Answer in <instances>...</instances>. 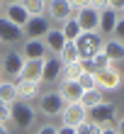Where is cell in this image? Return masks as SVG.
Segmentation results:
<instances>
[{
    "label": "cell",
    "instance_id": "25",
    "mask_svg": "<svg viewBox=\"0 0 124 134\" xmlns=\"http://www.w3.org/2000/svg\"><path fill=\"white\" fill-rule=\"evenodd\" d=\"M22 7L27 10L29 17H42V15H46V0H22Z\"/></svg>",
    "mask_w": 124,
    "mask_h": 134
},
{
    "label": "cell",
    "instance_id": "33",
    "mask_svg": "<svg viewBox=\"0 0 124 134\" xmlns=\"http://www.w3.org/2000/svg\"><path fill=\"white\" fill-rule=\"evenodd\" d=\"M37 134H56V127H54V124H44V127H39Z\"/></svg>",
    "mask_w": 124,
    "mask_h": 134
},
{
    "label": "cell",
    "instance_id": "10",
    "mask_svg": "<svg viewBox=\"0 0 124 134\" xmlns=\"http://www.w3.org/2000/svg\"><path fill=\"white\" fill-rule=\"evenodd\" d=\"M75 20H78V25L83 32H90V34H100V12L92 10V7H83V10L75 12Z\"/></svg>",
    "mask_w": 124,
    "mask_h": 134
},
{
    "label": "cell",
    "instance_id": "20",
    "mask_svg": "<svg viewBox=\"0 0 124 134\" xmlns=\"http://www.w3.org/2000/svg\"><path fill=\"white\" fill-rule=\"evenodd\" d=\"M17 39H22V29H17L15 25H10L7 20L0 17V42L3 44H15Z\"/></svg>",
    "mask_w": 124,
    "mask_h": 134
},
{
    "label": "cell",
    "instance_id": "36",
    "mask_svg": "<svg viewBox=\"0 0 124 134\" xmlns=\"http://www.w3.org/2000/svg\"><path fill=\"white\" fill-rule=\"evenodd\" d=\"M114 129H117V134H124V117H119V122L114 124Z\"/></svg>",
    "mask_w": 124,
    "mask_h": 134
},
{
    "label": "cell",
    "instance_id": "5",
    "mask_svg": "<svg viewBox=\"0 0 124 134\" xmlns=\"http://www.w3.org/2000/svg\"><path fill=\"white\" fill-rule=\"evenodd\" d=\"M22 68H25V56L20 51H7L5 56H0V73L7 78H20Z\"/></svg>",
    "mask_w": 124,
    "mask_h": 134
},
{
    "label": "cell",
    "instance_id": "30",
    "mask_svg": "<svg viewBox=\"0 0 124 134\" xmlns=\"http://www.w3.org/2000/svg\"><path fill=\"white\" fill-rule=\"evenodd\" d=\"M90 7L92 10H97V12H102L110 7V0H90Z\"/></svg>",
    "mask_w": 124,
    "mask_h": 134
},
{
    "label": "cell",
    "instance_id": "21",
    "mask_svg": "<svg viewBox=\"0 0 124 134\" xmlns=\"http://www.w3.org/2000/svg\"><path fill=\"white\" fill-rule=\"evenodd\" d=\"M102 102H105V93L100 90V88H92V90H83L80 105H83L85 110H92V107L102 105Z\"/></svg>",
    "mask_w": 124,
    "mask_h": 134
},
{
    "label": "cell",
    "instance_id": "40",
    "mask_svg": "<svg viewBox=\"0 0 124 134\" xmlns=\"http://www.w3.org/2000/svg\"><path fill=\"white\" fill-rule=\"evenodd\" d=\"M3 7H5V5H3V0H0V17H3Z\"/></svg>",
    "mask_w": 124,
    "mask_h": 134
},
{
    "label": "cell",
    "instance_id": "6",
    "mask_svg": "<svg viewBox=\"0 0 124 134\" xmlns=\"http://www.w3.org/2000/svg\"><path fill=\"white\" fill-rule=\"evenodd\" d=\"M51 27L54 25H51V20L46 17V15H42V17H29V22L25 25V29H22V37L25 39H44Z\"/></svg>",
    "mask_w": 124,
    "mask_h": 134
},
{
    "label": "cell",
    "instance_id": "24",
    "mask_svg": "<svg viewBox=\"0 0 124 134\" xmlns=\"http://www.w3.org/2000/svg\"><path fill=\"white\" fill-rule=\"evenodd\" d=\"M61 32H63L66 42H75V39L83 34V29H80V25H78V20H75V17H71V20H66V22H63Z\"/></svg>",
    "mask_w": 124,
    "mask_h": 134
},
{
    "label": "cell",
    "instance_id": "12",
    "mask_svg": "<svg viewBox=\"0 0 124 134\" xmlns=\"http://www.w3.org/2000/svg\"><path fill=\"white\" fill-rule=\"evenodd\" d=\"M42 42H44V46H46V54L58 56L61 49H63V44H66V37H63V32H61V27H51Z\"/></svg>",
    "mask_w": 124,
    "mask_h": 134
},
{
    "label": "cell",
    "instance_id": "4",
    "mask_svg": "<svg viewBox=\"0 0 124 134\" xmlns=\"http://www.w3.org/2000/svg\"><path fill=\"white\" fill-rule=\"evenodd\" d=\"M61 122L66 124V127H80V124H85L88 122V110H85L80 102H68V105L61 110Z\"/></svg>",
    "mask_w": 124,
    "mask_h": 134
},
{
    "label": "cell",
    "instance_id": "15",
    "mask_svg": "<svg viewBox=\"0 0 124 134\" xmlns=\"http://www.w3.org/2000/svg\"><path fill=\"white\" fill-rule=\"evenodd\" d=\"M42 71H44V59H25V68L20 73V81H32L42 83Z\"/></svg>",
    "mask_w": 124,
    "mask_h": 134
},
{
    "label": "cell",
    "instance_id": "13",
    "mask_svg": "<svg viewBox=\"0 0 124 134\" xmlns=\"http://www.w3.org/2000/svg\"><path fill=\"white\" fill-rule=\"evenodd\" d=\"M63 73V61L58 56H46L44 59V71H42V83H51V81H61Z\"/></svg>",
    "mask_w": 124,
    "mask_h": 134
},
{
    "label": "cell",
    "instance_id": "22",
    "mask_svg": "<svg viewBox=\"0 0 124 134\" xmlns=\"http://www.w3.org/2000/svg\"><path fill=\"white\" fill-rule=\"evenodd\" d=\"M83 61H73V64H63V73H61V81L66 83H78V78L83 76Z\"/></svg>",
    "mask_w": 124,
    "mask_h": 134
},
{
    "label": "cell",
    "instance_id": "17",
    "mask_svg": "<svg viewBox=\"0 0 124 134\" xmlns=\"http://www.w3.org/2000/svg\"><path fill=\"white\" fill-rule=\"evenodd\" d=\"M20 54H22L27 61H29V59H46V56H49L42 39H25V46H22Z\"/></svg>",
    "mask_w": 124,
    "mask_h": 134
},
{
    "label": "cell",
    "instance_id": "38",
    "mask_svg": "<svg viewBox=\"0 0 124 134\" xmlns=\"http://www.w3.org/2000/svg\"><path fill=\"white\" fill-rule=\"evenodd\" d=\"M0 134H10V129H7V124H0Z\"/></svg>",
    "mask_w": 124,
    "mask_h": 134
},
{
    "label": "cell",
    "instance_id": "18",
    "mask_svg": "<svg viewBox=\"0 0 124 134\" xmlns=\"http://www.w3.org/2000/svg\"><path fill=\"white\" fill-rule=\"evenodd\" d=\"M58 95L63 98L66 105H68V102H80L83 88H80V83H66V81H61V85H58Z\"/></svg>",
    "mask_w": 124,
    "mask_h": 134
},
{
    "label": "cell",
    "instance_id": "8",
    "mask_svg": "<svg viewBox=\"0 0 124 134\" xmlns=\"http://www.w3.org/2000/svg\"><path fill=\"white\" fill-rule=\"evenodd\" d=\"M114 115H117V107L105 100L102 105L88 110V122H95V124H100V127H107V124H112Z\"/></svg>",
    "mask_w": 124,
    "mask_h": 134
},
{
    "label": "cell",
    "instance_id": "1",
    "mask_svg": "<svg viewBox=\"0 0 124 134\" xmlns=\"http://www.w3.org/2000/svg\"><path fill=\"white\" fill-rule=\"evenodd\" d=\"M10 122H12L17 129H22V132L32 129L34 122H37V110L32 107V102L15 100L12 105H10Z\"/></svg>",
    "mask_w": 124,
    "mask_h": 134
},
{
    "label": "cell",
    "instance_id": "14",
    "mask_svg": "<svg viewBox=\"0 0 124 134\" xmlns=\"http://www.w3.org/2000/svg\"><path fill=\"white\" fill-rule=\"evenodd\" d=\"M15 93H17V100H22V102H32L34 98L42 95V83L17 81V83H15Z\"/></svg>",
    "mask_w": 124,
    "mask_h": 134
},
{
    "label": "cell",
    "instance_id": "35",
    "mask_svg": "<svg viewBox=\"0 0 124 134\" xmlns=\"http://www.w3.org/2000/svg\"><path fill=\"white\" fill-rule=\"evenodd\" d=\"M56 134H75L73 127H66V124H61V127H56Z\"/></svg>",
    "mask_w": 124,
    "mask_h": 134
},
{
    "label": "cell",
    "instance_id": "27",
    "mask_svg": "<svg viewBox=\"0 0 124 134\" xmlns=\"http://www.w3.org/2000/svg\"><path fill=\"white\" fill-rule=\"evenodd\" d=\"M78 83H80V88H83V90H92V88H97V83H95V73H90V71H83V76L78 78Z\"/></svg>",
    "mask_w": 124,
    "mask_h": 134
},
{
    "label": "cell",
    "instance_id": "9",
    "mask_svg": "<svg viewBox=\"0 0 124 134\" xmlns=\"http://www.w3.org/2000/svg\"><path fill=\"white\" fill-rule=\"evenodd\" d=\"M95 83H97V88L100 90H117L119 85H122V73L114 66H110V68H105V71H97L95 73Z\"/></svg>",
    "mask_w": 124,
    "mask_h": 134
},
{
    "label": "cell",
    "instance_id": "42",
    "mask_svg": "<svg viewBox=\"0 0 124 134\" xmlns=\"http://www.w3.org/2000/svg\"><path fill=\"white\" fill-rule=\"evenodd\" d=\"M122 17H124V12H122Z\"/></svg>",
    "mask_w": 124,
    "mask_h": 134
},
{
    "label": "cell",
    "instance_id": "32",
    "mask_svg": "<svg viewBox=\"0 0 124 134\" xmlns=\"http://www.w3.org/2000/svg\"><path fill=\"white\" fill-rule=\"evenodd\" d=\"M110 10H114V12H124V0H110Z\"/></svg>",
    "mask_w": 124,
    "mask_h": 134
},
{
    "label": "cell",
    "instance_id": "3",
    "mask_svg": "<svg viewBox=\"0 0 124 134\" xmlns=\"http://www.w3.org/2000/svg\"><path fill=\"white\" fill-rule=\"evenodd\" d=\"M66 107V102L63 98L58 95V90H42V95H39V112L46 115V117H58L61 115V110Z\"/></svg>",
    "mask_w": 124,
    "mask_h": 134
},
{
    "label": "cell",
    "instance_id": "2",
    "mask_svg": "<svg viewBox=\"0 0 124 134\" xmlns=\"http://www.w3.org/2000/svg\"><path fill=\"white\" fill-rule=\"evenodd\" d=\"M102 42L105 39L100 37L97 32L95 34H90V32H83L78 39H75V46H78V54H80V61H88V59H92L95 54L102 49Z\"/></svg>",
    "mask_w": 124,
    "mask_h": 134
},
{
    "label": "cell",
    "instance_id": "31",
    "mask_svg": "<svg viewBox=\"0 0 124 134\" xmlns=\"http://www.w3.org/2000/svg\"><path fill=\"white\" fill-rule=\"evenodd\" d=\"M68 3H71V10L73 12L83 10V7H90V0H68Z\"/></svg>",
    "mask_w": 124,
    "mask_h": 134
},
{
    "label": "cell",
    "instance_id": "19",
    "mask_svg": "<svg viewBox=\"0 0 124 134\" xmlns=\"http://www.w3.org/2000/svg\"><path fill=\"white\" fill-rule=\"evenodd\" d=\"M100 51H102L112 64H114V61H124V44L117 42V39H112V37L102 42V49H100Z\"/></svg>",
    "mask_w": 124,
    "mask_h": 134
},
{
    "label": "cell",
    "instance_id": "39",
    "mask_svg": "<svg viewBox=\"0 0 124 134\" xmlns=\"http://www.w3.org/2000/svg\"><path fill=\"white\" fill-rule=\"evenodd\" d=\"M15 3H22V0H3V5H15Z\"/></svg>",
    "mask_w": 124,
    "mask_h": 134
},
{
    "label": "cell",
    "instance_id": "41",
    "mask_svg": "<svg viewBox=\"0 0 124 134\" xmlns=\"http://www.w3.org/2000/svg\"><path fill=\"white\" fill-rule=\"evenodd\" d=\"M0 81H3V73H0Z\"/></svg>",
    "mask_w": 124,
    "mask_h": 134
},
{
    "label": "cell",
    "instance_id": "26",
    "mask_svg": "<svg viewBox=\"0 0 124 134\" xmlns=\"http://www.w3.org/2000/svg\"><path fill=\"white\" fill-rule=\"evenodd\" d=\"M58 59L63 61V64H73V61H80V54H78V46H75V42H66L63 49H61Z\"/></svg>",
    "mask_w": 124,
    "mask_h": 134
},
{
    "label": "cell",
    "instance_id": "7",
    "mask_svg": "<svg viewBox=\"0 0 124 134\" xmlns=\"http://www.w3.org/2000/svg\"><path fill=\"white\" fill-rule=\"evenodd\" d=\"M46 17L54 22H61L63 25L66 20L73 17V10H71V3L68 0H46Z\"/></svg>",
    "mask_w": 124,
    "mask_h": 134
},
{
    "label": "cell",
    "instance_id": "29",
    "mask_svg": "<svg viewBox=\"0 0 124 134\" xmlns=\"http://www.w3.org/2000/svg\"><path fill=\"white\" fill-rule=\"evenodd\" d=\"M10 122V105L0 102V124H7Z\"/></svg>",
    "mask_w": 124,
    "mask_h": 134
},
{
    "label": "cell",
    "instance_id": "23",
    "mask_svg": "<svg viewBox=\"0 0 124 134\" xmlns=\"http://www.w3.org/2000/svg\"><path fill=\"white\" fill-rule=\"evenodd\" d=\"M17 100V93H15V81H0V102H5V105H12V102Z\"/></svg>",
    "mask_w": 124,
    "mask_h": 134
},
{
    "label": "cell",
    "instance_id": "37",
    "mask_svg": "<svg viewBox=\"0 0 124 134\" xmlns=\"http://www.w3.org/2000/svg\"><path fill=\"white\" fill-rule=\"evenodd\" d=\"M100 134H117V129H114L112 124H107V127H102V132H100Z\"/></svg>",
    "mask_w": 124,
    "mask_h": 134
},
{
    "label": "cell",
    "instance_id": "34",
    "mask_svg": "<svg viewBox=\"0 0 124 134\" xmlns=\"http://www.w3.org/2000/svg\"><path fill=\"white\" fill-rule=\"evenodd\" d=\"M100 132H102V127H100V124L88 122V134H100Z\"/></svg>",
    "mask_w": 124,
    "mask_h": 134
},
{
    "label": "cell",
    "instance_id": "11",
    "mask_svg": "<svg viewBox=\"0 0 124 134\" xmlns=\"http://www.w3.org/2000/svg\"><path fill=\"white\" fill-rule=\"evenodd\" d=\"M3 20H7L17 29H25V25L29 22V15H27L25 7H22V3H15V5H5L3 7Z\"/></svg>",
    "mask_w": 124,
    "mask_h": 134
},
{
    "label": "cell",
    "instance_id": "28",
    "mask_svg": "<svg viewBox=\"0 0 124 134\" xmlns=\"http://www.w3.org/2000/svg\"><path fill=\"white\" fill-rule=\"evenodd\" d=\"M112 39H117V42L124 44V17H119L117 27H114V32H112Z\"/></svg>",
    "mask_w": 124,
    "mask_h": 134
},
{
    "label": "cell",
    "instance_id": "16",
    "mask_svg": "<svg viewBox=\"0 0 124 134\" xmlns=\"http://www.w3.org/2000/svg\"><path fill=\"white\" fill-rule=\"evenodd\" d=\"M119 17H122V15L114 12V10H110V7L100 12V37H112V32H114V27H117Z\"/></svg>",
    "mask_w": 124,
    "mask_h": 134
}]
</instances>
